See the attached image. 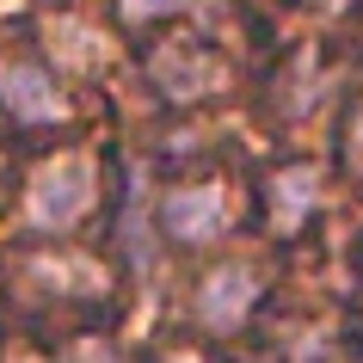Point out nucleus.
I'll use <instances>...</instances> for the list:
<instances>
[{"label":"nucleus","instance_id":"obj_5","mask_svg":"<svg viewBox=\"0 0 363 363\" xmlns=\"http://www.w3.org/2000/svg\"><path fill=\"white\" fill-rule=\"evenodd\" d=\"M252 296H259V277H252V265H222V271H210L203 277V296H197V314L210 326H234L240 314L252 308Z\"/></svg>","mask_w":363,"mask_h":363},{"label":"nucleus","instance_id":"obj_4","mask_svg":"<svg viewBox=\"0 0 363 363\" xmlns=\"http://www.w3.org/2000/svg\"><path fill=\"white\" fill-rule=\"evenodd\" d=\"M0 105L13 117H25V123H62L68 117V99L31 62H0Z\"/></svg>","mask_w":363,"mask_h":363},{"label":"nucleus","instance_id":"obj_12","mask_svg":"<svg viewBox=\"0 0 363 363\" xmlns=\"http://www.w3.org/2000/svg\"><path fill=\"white\" fill-rule=\"evenodd\" d=\"M172 363H197V357H191V351H179V357H172Z\"/></svg>","mask_w":363,"mask_h":363},{"label":"nucleus","instance_id":"obj_1","mask_svg":"<svg viewBox=\"0 0 363 363\" xmlns=\"http://www.w3.org/2000/svg\"><path fill=\"white\" fill-rule=\"evenodd\" d=\"M93 203V167L80 160V154H62L50 167H38L31 179V197H25V216L38 222V228H68L80 222Z\"/></svg>","mask_w":363,"mask_h":363},{"label":"nucleus","instance_id":"obj_6","mask_svg":"<svg viewBox=\"0 0 363 363\" xmlns=\"http://www.w3.org/2000/svg\"><path fill=\"white\" fill-rule=\"evenodd\" d=\"M314 203H320V167H289L271 179V222H277V234H296Z\"/></svg>","mask_w":363,"mask_h":363},{"label":"nucleus","instance_id":"obj_9","mask_svg":"<svg viewBox=\"0 0 363 363\" xmlns=\"http://www.w3.org/2000/svg\"><path fill=\"white\" fill-rule=\"evenodd\" d=\"M117 6H123V19H160V13H179L191 0H117Z\"/></svg>","mask_w":363,"mask_h":363},{"label":"nucleus","instance_id":"obj_10","mask_svg":"<svg viewBox=\"0 0 363 363\" xmlns=\"http://www.w3.org/2000/svg\"><path fill=\"white\" fill-rule=\"evenodd\" d=\"M68 363H117V351L105 339H80L74 351H68Z\"/></svg>","mask_w":363,"mask_h":363},{"label":"nucleus","instance_id":"obj_7","mask_svg":"<svg viewBox=\"0 0 363 363\" xmlns=\"http://www.w3.org/2000/svg\"><path fill=\"white\" fill-rule=\"evenodd\" d=\"M31 271H38V277H56V284H86L93 296L105 289V277H99V271L86 265V259H38Z\"/></svg>","mask_w":363,"mask_h":363},{"label":"nucleus","instance_id":"obj_8","mask_svg":"<svg viewBox=\"0 0 363 363\" xmlns=\"http://www.w3.org/2000/svg\"><path fill=\"white\" fill-rule=\"evenodd\" d=\"M56 56L74 62V68H93V62H99V38H93V31H80V25H56Z\"/></svg>","mask_w":363,"mask_h":363},{"label":"nucleus","instance_id":"obj_11","mask_svg":"<svg viewBox=\"0 0 363 363\" xmlns=\"http://www.w3.org/2000/svg\"><path fill=\"white\" fill-rule=\"evenodd\" d=\"M351 160L363 167V117H357V130H351Z\"/></svg>","mask_w":363,"mask_h":363},{"label":"nucleus","instance_id":"obj_13","mask_svg":"<svg viewBox=\"0 0 363 363\" xmlns=\"http://www.w3.org/2000/svg\"><path fill=\"white\" fill-rule=\"evenodd\" d=\"M320 6H345V0H320Z\"/></svg>","mask_w":363,"mask_h":363},{"label":"nucleus","instance_id":"obj_3","mask_svg":"<svg viewBox=\"0 0 363 363\" xmlns=\"http://www.w3.org/2000/svg\"><path fill=\"white\" fill-rule=\"evenodd\" d=\"M160 222H167L172 240L203 247V240H216V234L228 228V197L216 191V185H185V191H172L160 203Z\"/></svg>","mask_w":363,"mask_h":363},{"label":"nucleus","instance_id":"obj_2","mask_svg":"<svg viewBox=\"0 0 363 363\" xmlns=\"http://www.w3.org/2000/svg\"><path fill=\"white\" fill-rule=\"evenodd\" d=\"M148 74L167 99H210L222 86V62L203 43H160L154 62H148Z\"/></svg>","mask_w":363,"mask_h":363}]
</instances>
